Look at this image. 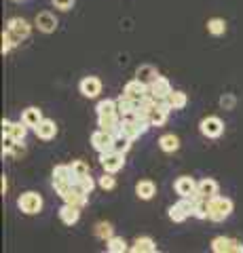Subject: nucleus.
Masks as SVG:
<instances>
[{"label":"nucleus","instance_id":"obj_43","mask_svg":"<svg viewBox=\"0 0 243 253\" xmlns=\"http://www.w3.org/2000/svg\"><path fill=\"white\" fill-rule=\"evenodd\" d=\"M23 152H26V146H23V141H17V144H15V148H13V156H21Z\"/></svg>","mask_w":243,"mask_h":253},{"label":"nucleus","instance_id":"obj_11","mask_svg":"<svg viewBox=\"0 0 243 253\" xmlns=\"http://www.w3.org/2000/svg\"><path fill=\"white\" fill-rule=\"evenodd\" d=\"M61 199H64V203H68V205H74V207H78V209H83L85 205H87V199H89V194L85 192V190L81 188L74 181V186L68 190V192L61 196Z\"/></svg>","mask_w":243,"mask_h":253},{"label":"nucleus","instance_id":"obj_10","mask_svg":"<svg viewBox=\"0 0 243 253\" xmlns=\"http://www.w3.org/2000/svg\"><path fill=\"white\" fill-rule=\"evenodd\" d=\"M91 146L96 148L99 154L108 152V150H112V146H114V135L112 133H108V131H104V129H97L91 135Z\"/></svg>","mask_w":243,"mask_h":253},{"label":"nucleus","instance_id":"obj_12","mask_svg":"<svg viewBox=\"0 0 243 253\" xmlns=\"http://www.w3.org/2000/svg\"><path fill=\"white\" fill-rule=\"evenodd\" d=\"M6 30L11 32V34L17 38V42H21V38H28L30 36V32H32V26L26 21V19H21V17H13L6 21Z\"/></svg>","mask_w":243,"mask_h":253},{"label":"nucleus","instance_id":"obj_34","mask_svg":"<svg viewBox=\"0 0 243 253\" xmlns=\"http://www.w3.org/2000/svg\"><path fill=\"white\" fill-rule=\"evenodd\" d=\"M96 110H97V114H112V112H119V108H116V99H101Z\"/></svg>","mask_w":243,"mask_h":253},{"label":"nucleus","instance_id":"obj_41","mask_svg":"<svg viewBox=\"0 0 243 253\" xmlns=\"http://www.w3.org/2000/svg\"><path fill=\"white\" fill-rule=\"evenodd\" d=\"M74 2L76 0H51V4L55 6V9H59V11H70L74 6Z\"/></svg>","mask_w":243,"mask_h":253},{"label":"nucleus","instance_id":"obj_44","mask_svg":"<svg viewBox=\"0 0 243 253\" xmlns=\"http://www.w3.org/2000/svg\"><path fill=\"white\" fill-rule=\"evenodd\" d=\"M11 126H13V123L9 118H2V133H11Z\"/></svg>","mask_w":243,"mask_h":253},{"label":"nucleus","instance_id":"obj_16","mask_svg":"<svg viewBox=\"0 0 243 253\" xmlns=\"http://www.w3.org/2000/svg\"><path fill=\"white\" fill-rule=\"evenodd\" d=\"M34 133H36L38 139L49 141V139H53L57 135V125H55V121H51V118H43V121L38 123V126L34 129Z\"/></svg>","mask_w":243,"mask_h":253},{"label":"nucleus","instance_id":"obj_32","mask_svg":"<svg viewBox=\"0 0 243 253\" xmlns=\"http://www.w3.org/2000/svg\"><path fill=\"white\" fill-rule=\"evenodd\" d=\"M96 236L101 241H108L110 236H114V228L110 221H99V224H96Z\"/></svg>","mask_w":243,"mask_h":253},{"label":"nucleus","instance_id":"obj_9","mask_svg":"<svg viewBox=\"0 0 243 253\" xmlns=\"http://www.w3.org/2000/svg\"><path fill=\"white\" fill-rule=\"evenodd\" d=\"M121 123H123V116L119 112H112V114H97V126L104 129L108 133H121Z\"/></svg>","mask_w":243,"mask_h":253},{"label":"nucleus","instance_id":"obj_2","mask_svg":"<svg viewBox=\"0 0 243 253\" xmlns=\"http://www.w3.org/2000/svg\"><path fill=\"white\" fill-rule=\"evenodd\" d=\"M74 173L72 169H70V165H57L55 169H53V190L59 194V196H64L70 188L74 186Z\"/></svg>","mask_w":243,"mask_h":253},{"label":"nucleus","instance_id":"obj_29","mask_svg":"<svg viewBox=\"0 0 243 253\" xmlns=\"http://www.w3.org/2000/svg\"><path fill=\"white\" fill-rule=\"evenodd\" d=\"M106 251H110V253H125V251H129L127 241H125L123 236H110V239L106 241Z\"/></svg>","mask_w":243,"mask_h":253},{"label":"nucleus","instance_id":"obj_39","mask_svg":"<svg viewBox=\"0 0 243 253\" xmlns=\"http://www.w3.org/2000/svg\"><path fill=\"white\" fill-rule=\"evenodd\" d=\"M15 144H17V139H15L11 133H2V152L4 154H11Z\"/></svg>","mask_w":243,"mask_h":253},{"label":"nucleus","instance_id":"obj_45","mask_svg":"<svg viewBox=\"0 0 243 253\" xmlns=\"http://www.w3.org/2000/svg\"><path fill=\"white\" fill-rule=\"evenodd\" d=\"M2 194H6V177H2Z\"/></svg>","mask_w":243,"mask_h":253},{"label":"nucleus","instance_id":"obj_15","mask_svg":"<svg viewBox=\"0 0 243 253\" xmlns=\"http://www.w3.org/2000/svg\"><path fill=\"white\" fill-rule=\"evenodd\" d=\"M78 89H81V93L85 95V97L96 99L97 95L101 93V81L97 76H87V78H83V81H81Z\"/></svg>","mask_w":243,"mask_h":253},{"label":"nucleus","instance_id":"obj_4","mask_svg":"<svg viewBox=\"0 0 243 253\" xmlns=\"http://www.w3.org/2000/svg\"><path fill=\"white\" fill-rule=\"evenodd\" d=\"M194 211V196H180V201L176 205H171L169 207V219L180 224V221H184L193 215Z\"/></svg>","mask_w":243,"mask_h":253},{"label":"nucleus","instance_id":"obj_7","mask_svg":"<svg viewBox=\"0 0 243 253\" xmlns=\"http://www.w3.org/2000/svg\"><path fill=\"white\" fill-rule=\"evenodd\" d=\"M211 251L214 253H243V243L229 236H216L211 241Z\"/></svg>","mask_w":243,"mask_h":253},{"label":"nucleus","instance_id":"obj_5","mask_svg":"<svg viewBox=\"0 0 243 253\" xmlns=\"http://www.w3.org/2000/svg\"><path fill=\"white\" fill-rule=\"evenodd\" d=\"M17 207L21 213H26V215H36V213L43 211V196L38 192H23L19 199H17Z\"/></svg>","mask_w":243,"mask_h":253},{"label":"nucleus","instance_id":"obj_26","mask_svg":"<svg viewBox=\"0 0 243 253\" xmlns=\"http://www.w3.org/2000/svg\"><path fill=\"white\" fill-rule=\"evenodd\" d=\"M163 101H165V104H167L171 110H182V108H186V104H188V97H186L184 91H171Z\"/></svg>","mask_w":243,"mask_h":253},{"label":"nucleus","instance_id":"obj_25","mask_svg":"<svg viewBox=\"0 0 243 253\" xmlns=\"http://www.w3.org/2000/svg\"><path fill=\"white\" fill-rule=\"evenodd\" d=\"M197 194L203 196V199H211V196H216L218 194V181L211 179V177L201 179L197 184Z\"/></svg>","mask_w":243,"mask_h":253},{"label":"nucleus","instance_id":"obj_31","mask_svg":"<svg viewBox=\"0 0 243 253\" xmlns=\"http://www.w3.org/2000/svg\"><path fill=\"white\" fill-rule=\"evenodd\" d=\"M207 32L211 36H222L226 32V21L222 17H211L207 21Z\"/></svg>","mask_w":243,"mask_h":253},{"label":"nucleus","instance_id":"obj_24","mask_svg":"<svg viewBox=\"0 0 243 253\" xmlns=\"http://www.w3.org/2000/svg\"><path fill=\"white\" fill-rule=\"evenodd\" d=\"M129 251H133V253H154L156 243L150 239V236H138L136 243L129 247Z\"/></svg>","mask_w":243,"mask_h":253},{"label":"nucleus","instance_id":"obj_20","mask_svg":"<svg viewBox=\"0 0 243 253\" xmlns=\"http://www.w3.org/2000/svg\"><path fill=\"white\" fill-rule=\"evenodd\" d=\"M59 219L64 221L66 226H74L78 219H81V209L74 207V205L64 203V207L59 209Z\"/></svg>","mask_w":243,"mask_h":253},{"label":"nucleus","instance_id":"obj_40","mask_svg":"<svg viewBox=\"0 0 243 253\" xmlns=\"http://www.w3.org/2000/svg\"><path fill=\"white\" fill-rule=\"evenodd\" d=\"M76 184L81 186L87 194H91V192H93V188H96V181H93V177H91V175H83V177H78V179H76Z\"/></svg>","mask_w":243,"mask_h":253},{"label":"nucleus","instance_id":"obj_8","mask_svg":"<svg viewBox=\"0 0 243 253\" xmlns=\"http://www.w3.org/2000/svg\"><path fill=\"white\" fill-rule=\"evenodd\" d=\"M199 131H201L205 137L216 139V137H220L222 133H224V123H222L218 116H205V118H203V121L199 123Z\"/></svg>","mask_w":243,"mask_h":253},{"label":"nucleus","instance_id":"obj_14","mask_svg":"<svg viewBox=\"0 0 243 253\" xmlns=\"http://www.w3.org/2000/svg\"><path fill=\"white\" fill-rule=\"evenodd\" d=\"M169 112H171V108L161 99V101H156L154 108L150 110V114H148V121H150L152 126H163V125L167 123Z\"/></svg>","mask_w":243,"mask_h":253},{"label":"nucleus","instance_id":"obj_23","mask_svg":"<svg viewBox=\"0 0 243 253\" xmlns=\"http://www.w3.org/2000/svg\"><path fill=\"white\" fill-rule=\"evenodd\" d=\"M136 194H138V199H142V201H150L152 196L156 194L154 181H150V179H140L138 184H136Z\"/></svg>","mask_w":243,"mask_h":253},{"label":"nucleus","instance_id":"obj_37","mask_svg":"<svg viewBox=\"0 0 243 253\" xmlns=\"http://www.w3.org/2000/svg\"><path fill=\"white\" fill-rule=\"evenodd\" d=\"M15 44H19V42H17V38H15L9 30H4V32H2V55L9 53Z\"/></svg>","mask_w":243,"mask_h":253},{"label":"nucleus","instance_id":"obj_19","mask_svg":"<svg viewBox=\"0 0 243 253\" xmlns=\"http://www.w3.org/2000/svg\"><path fill=\"white\" fill-rule=\"evenodd\" d=\"M148 91H150L156 99H165L167 95H169L171 91H174V89H171V83L167 81L165 76H159V78H156V81H154L150 86H148Z\"/></svg>","mask_w":243,"mask_h":253},{"label":"nucleus","instance_id":"obj_27","mask_svg":"<svg viewBox=\"0 0 243 253\" xmlns=\"http://www.w3.org/2000/svg\"><path fill=\"white\" fill-rule=\"evenodd\" d=\"M159 148L163 150V152H167V154L178 152L180 150V139L174 135V133H165V135L159 137Z\"/></svg>","mask_w":243,"mask_h":253},{"label":"nucleus","instance_id":"obj_30","mask_svg":"<svg viewBox=\"0 0 243 253\" xmlns=\"http://www.w3.org/2000/svg\"><path fill=\"white\" fill-rule=\"evenodd\" d=\"M194 217L199 219H207L209 217V207H207V199H203V196H194V211H193Z\"/></svg>","mask_w":243,"mask_h":253},{"label":"nucleus","instance_id":"obj_1","mask_svg":"<svg viewBox=\"0 0 243 253\" xmlns=\"http://www.w3.org/2000/svg\"><path fill=\"white\" fill-rule=\"evenodd\" d=\"M207 207H209V217L211 221H224L226 217L233 213V201L226 199V196H211V199H207Z\"/></svg>","mask_w":243,"mask_h":253},{"label":"nucleus","instance_id":"obj_36","mask_svg":"<svg viewBox=\"0 0 243 253\" xmlns=\"http://www.w3.org/2000/svg\"><path fill=\"white\" fill-rule=\"evenodd\" d=\"M11 135L17 139V141H23L26 139V135H28V125L26 123H13V126H11Z\"/></svg>","mask_w":243,"mask_h":253},{"label":"nucleus","instance_id":"obj_28","mask_svg":"<svg viewBox=\"0 0 243 253\" xmlns=\"http://www.w3.org/2000/svg\"><path fill=\"white\" fill-rule=\"evenodd\" d=\"M21 121L26 123L28 126L36 129L38 123L43 121V114H41V110H38V108H26V110H23V114H21Z\"/></svg>","mask_w":243,"mask_h":253},{"label":"nucleus","instance_id":"obj_42","mask_svg":"<svg viewBox=\"0 0 243 253\" xmlns=\"http://www.w3.org/2000/svg\"><path fill=\"white\" fill-rule=\"evenodd\" d=\"M220 106L224 110H233L235 108V97H233V95H224V97L220 99Z\"/></svg>","mask_w":243,"mask_h":253},{"label":"nucleus","instance_id":"obj_6","mask_svg":"<svg viewBox=\"0 0 243 253\" xmlns=\"http://www.w3.org/2000/svg\"><path fill=\"white\" fill-rule=\"evenodd\" d=\"M99 165L104 167V171L108 173H116L125 167V154L116 152V150H108V152L99 154Z\"/></svg>","mask_w":243,"mask_h":253},{"label":"nucleus","instance_id":"obj_13","mask_svg":"<svg viewBox=\"0 0 243 253\" xmlns=\"http://www.w3.org/2000/svg\"><path fill=\"white\" fill-rule=\"evenodd\" d=\"M34 26L41 32H45V34H53L57 30V17L51 11H41L34 19Z\"/></svg>","mask_w":243,"mask_h":253},{"label":"nucleus","instance_id":"obj_35","mask_svg":"<svg viewBox=\"0 0 243 253\" xmlns=\"http://www.w3.org/2000/svg\"><path fill=\"white\" fill-rule=\"evenodd\" d=\"M70 169H72L76 179L83 177V175H89V165L85 161H72V163H70Z\"/></svg>","mask_w":243,"mask_h":253},{"label":"nucleus","instance_id":"obj_38","mask_svg":"<svg viewBox=\"0 0 243 253\" xmlns=\"http://www.w3.org/2000/svg\"><path fill=\"white\" fill-rule=\"evenodd\" d=\"M97 184H99V188H104V190H112L114 186H116V179H114V173H104V175H101L99 177V181H97Z\"/></svg>","mask_w":243,"mask_h":253},{"label":"nucleus","instance_id":"obj_22","mask_svg":"<svg viewBox=\"0 0 243 253\" xmlns=\"http://www.w3.org/2000/svg\"><path fill=\"white\" fill-rule=\"evenodd\" d=\"M136 78H138V81H142L144 84L150 86L156 81V78H159V72H156V68L150 66V63H144V66H140L136 70Z\"/></svg>","mask_w":243,"mask_h":253},{"label":"nucleus","instance_id":"obj_3","mask_svg":"<svg viewBox=\"0 0 243 253\" xmlns=\"http://www.w3.org/2000/svg\"><path fill=\"white\" fill-rule=\"evenodd\" d=\"M150 121L148 118H142V116H127L123 118L121 123V133H125L129 139H138L140 135H144V133L150 129Z\"/></svg>","mask_w":243,"mask_h":253},{"label":"nucleus","instance_id":"obj_33","mask_svg":"<svg viewBox=\"0 0 243 253\" xmlns=\"http://www.w3.org/2000/svg\"><path fill=\"white\" fill-rule=\"evenodd\" d=\"M131 141L133 139H129L125 133H116L114 135V146H112V150H116V152H129V148H131Z\"/></svg>","mask_w":243,"mask_h":253},{"label":"nucleus","instance_id":"obj_17","mask_svg":"<svg viewBox=\"0 0 243 253\" xmlns=\"http://www.w3.org/2000/svg\"><path fill=\"white\" fill-rule=\"evenodd\" d=\"M197 184L199 181H194L193 177H188V175H182V177H178L176 179V194L180 196H197Z\"/></svg>","mask_w":243,"mask_h":253},{"label":"nucleus","instance_id":"obj_18","mask_svg":"<svg viewBox=\"0 0 243 253\" xmlns=\"http://www.w3.org/2000/svg\"><path fill=\"white\" fill-rule=\"evenodd\" d=\"M146 93H148V84H144L142 81H138V78H133V81H129L127 84H125V95L131 99H144L146 97Z\"/></svg>","mask_w":243,"mask_h":253},{"label":"nucleus","instance_id":"obj_21","mask_svg":"<svg viewBox=\"0 0 243 253\" xmlns=\"http://www.w3.org/2000/svg\"><path fill=\"white\" fill-rule=\"evenodd\" d=\"M116 108H119V114L123 118H127V116H136V108H138V101L136 99H131L127 97V95H121L119 99H116Z\"/></svg>","mask_w":243,"mask_h":253}]
</instances>
